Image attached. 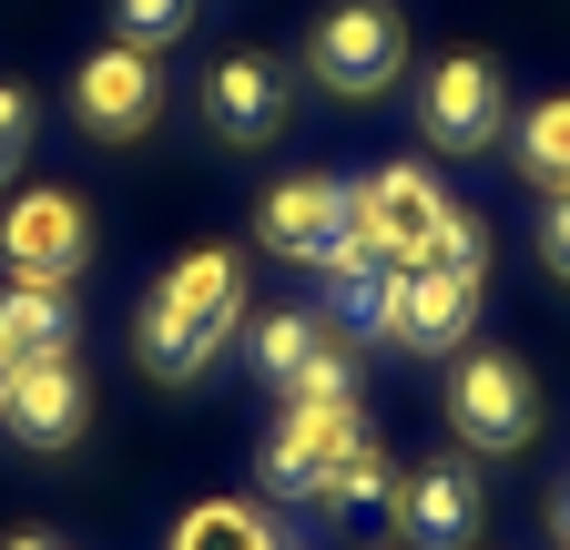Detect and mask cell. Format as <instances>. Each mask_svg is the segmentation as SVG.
<instances>
[{
	"label": "cell",
	"mask_w": 570,
	"mask_h": 550,
	"mask_svg": "<svg viewBox=\"0 0 570 550\" xmlns=\"http://www.w3.org/2000/svg\"><path fill=\"white\" fill-rule=\"evenodd\" d=\"M439 265H459V275H479V286H489V235H479L469 215H449V225H439Z\"/></svg>",
	"instance_id": "cell-23"
},
{
	"label": "cell",
	"mask_w": 570,
	"mask_h": 550,
	"mask_svg": "<svg viewBox=\"0 0 570 550\" xmlns=\"http://www.w3.org/2000/svg\"><path fill=\"white\" fill-rule=\"evenodd\" d=\"M540 265L570 286V194H550V204H540Z\"/></svg>",
	"instance_id": "cell-24"
},
{
	"label": "cell",
	"mask_w": 570,
	"mask_h": 550,
	"mask_svg": "<svg viewBox=\"0 0 570 550\" xmlns=\"http://www.w3.org/2000/svg\"><path fill=\"white\" fill-rule=\"evenodd\" d=\"M520 174L540 184V194H570V92H550V102H530L520 112Z\"/></svg>",
	"instance_id": "cell-17"
},
{
	"label": "cell",
	"mask_w": 570,
	"mask_h": 550,
	"mask_svg": "<svg viewBox=\"0 0 570 550\" xmlns=\"http://www.w3.org/2000/svg\"><path fill=\"white\" fill-rule=\"evenodd\" d=\"M499 122H510V82H499L489 51H439L417 72V132L439 154H489Z\"/></svg>",
	"instance_id": "cell-5"
},
{
	"label": "cell",
	"mask_w": 570,
	"mask_h": 550,
	"mask_svg": "<svg viewBox=\"0 0 570 550\" xmlns=\"http://www.w3.org/2000/svg\"><path fill=\"white\" fill-rule=\"evenodd\" d=\"M469 326H479V275H459L439 255L387 275V306H377V336H387V347H407V357H459Z\"/></svg>",
	"instance_id": "cell-4"
},
{
	"label": "cell",
	"mask_w": 570,
	"mask_h": 550,
	"mask_svg": "<svg viewBox=\"0 0 570 550\" xmlns=\"http://www.w3.org/2000/svg\"><path fill=\"white\" fill-rule=\"evenodd\" d=\"M346 439H367V419L356 407H285V419L265 429V500H326V469L346 459Z\"/></svg>",
	"instance_id": "cell-12"
},
{
	"label": "cell",
	"mask_w": 570,
	"mask_h": 550,
	"mask_svg": "<svg viewBox=\"0 0 570 550\" xmlns=\"http://www.w3.org/2000/svg\"><path fill=\"white\" fill-rule=\"evenodd\" d=\"M0 336H11L21 357H71V336H82L71 286H0Z\"/></svg>",
	"instance_id": "cell-15"
},
{
	"label": "cell",
	"mask_w": 570,
	"mask_h": 550,
	"mask_svg": "<svg viewBox=\"0 0 570 550\" xmlns=\"http://www.w3.org/2000/svg\"><path fill=\"white\" fill-rule=\"evenodd\" d=\"M550 540H560V550H570V490H560V500H550Z\"/></svg>",
	"instance_id": "cell-25"
},
{
	"label": "cell",
	"mask_w": 570,
	"mask_h": 550,
	"mask_svg": "<svg viewBox=\"0 0 570 550\" xmlns=\"http://www.w3.org/2000/svg\"><path fill=\"white\" fill-rule=\"evenodd\" d=\"M356 235V184H336V174H285L265 204H255V245L275 255V265H326L336 245Z\"/></svg>",
	"instance_id": "cell-8"
},
{
	"label": "cell",
	"mask_w": 570,
	"mask_h": 550,
	"mask_svg": "<svg viewBox=\"0 0 570 550\" xmlns=\"http://www.w3.org/2000/svg\"><path fill=\"white\" fill-rule=\"evenodd\" d=\"M11 377H21V347H11V336H0V397H11Z\"/></svg>",
	"instance_id": "cell-26"
},
{
	"label": "cell",
	"mask_w": 570,
	"mask_h": 550,
	"mask_svg": "<svg viewBox=\"0 0 570 550\" xmlns=\"http://www.w3.org/2000/svg\"><path fill=\"white\" fill-rule=\"evenodd\" d=\"M449 215H459V204H449V184L428 164H377L367 184H356V235H367L387 265H428Z\"/></svg>",
	"instance_id": "cell-6"
},
{
	"label": "cell",
	"mask_w": 570,
	"mask_h": 550,
	"mask_svg": "<svg viewBox=\"0 0 570 550\" xmlns=\"http://www.w3.org/2000/svg\"><path fill=\"white\" fill-rule=\"evenodd\" d=\"M204 122H214V144H275L285 132V112H296V82H285V61H265V51H225L204 72Z\"/></svg>",
	"instance_id": "cell-11"
},
{
	"label": "cell",
	"mask_w": 570,
	"mask_h": 550,
	"mask_svg": "<svg viewBox=\"0 0 570 550\" xmlns=\"http://www.w3.org/2000/svg\"><path fill=\"white\" fill-rule=\"evenodd\" d=\"M0 550H61V540H41V530H31V540H0Z\"/></svg>",
	"instance_id": "cell-27"
},
{
	"label": "cell",
	"mask_w": 570,
	"mask_h": 550,
	"mask_svg": "<svg viewBox=\"0 0 570 550\" xmlns=\"http://www.w3.org/2000/svg\"><path fill=\"white\" fill-rule=\"evenodd\" d=\"M92 255V215H82V194H21V204H0V265H11V286H71Z\"/></svg>",
	"instance_id": "cell-7"
},
{
	"label": "cell",
	"mask_w": 570,
	"mask_h": 550,
	"mask_svg": "<svg viewBox=\"0 0 570 550\" xmlns=\"http://www.w3.org/2000/svg\"><path fill=\"white\" fill-rule=\"evenodd\" d=\"M0 429H11L21 449H71L92 429V377L71 357H21L11 397H0Z\"/></svg>",
	"instance_id": "cell-13"
},
{
	"label": "cell",
	"mask_w": 570,
	"mask_h": 550,
	"mask_svg": "<svg viewBox=\"0 0 570 550\" xmlns=\"http://www.w3.org/2000/svg\"><path fill=\"white\" fill-rule=\"evenodd\" d=\"M387 520L407 530V550H469L479 520H489V490H479L469 459H428L387 490Z\"/></svg>",
	"instance_id": "cell-10"
},
{
	"label": "cell",
	"mask_w": 570,
	"mask_h": 550,
	"mask_svg": "<svg viewBox=\"0 0 570 550\" xmlns=\"http://www.w3.org/2000/svg\"><path fill=\"white\" fill-rule=\"evenodd\" d=\"M285 407H356V357H346V336H326V347L285 377Z\"/></svg>",
	"instance_id": "cell-20"
},
{
	"label": "cell",
	"mask_w": 570,
	"mask_h": 550,
	"mask_svg": "<svg viewBox=\"0 0 570 550\" xmlns=\"http://www.w3.org/2000/svg\"><path fill=\"white\" fill-rule=\"evenodd\" d=\"M235 326H245V245H194V255L164 265V286L142 296L132 357H142V377L184 387V377H204V357H225Z\"/></svg>",
	"instance_id": "cell-1"
},
{
	"label": "cell",
	"mask_w": 570,
	"mask_h": 550,
	"mask_svg": "<svg viewBox=\"0 0 570 550\" xmlns=\"http://www.w3.org/2000/svg\"><path fill=\"white\" fill-rule=\"evenodd\" d=\"M154 112H164V72H154V51L102 41V51L71 61V122H82L92 144H132Z\"/></svg>",
	"instance_id": "cell-9"
},
{
	"label": "cell",
	"mask_w": 570,
	"mask_h": 550,
	"mask_svg": "<svg viewBox=\"0 0 570 550\" xmlns=\"http://www.w3.org/2000/svg\"><path fill=\"white\" fill-rule=\"evenodd\" d=\"M306 72L346 102H367L407 72V21L387 11V0H336V11H316V41H306Z\"/></svg>",
	"instance_id": "cell-2"
},
{
	"label": "cell",
	"mask_w": 570,
	"mask_h": 550,
	"mask_svg": "<svg viewBox=\"0 0 570 550\" xmlns=\"http://www.w3.org/2000/svg\"><path fill=\"white\" fill-rule=\"evenodd\" d=\"M194 31V0H112V41L132 51H174Z\"/></svg>",
	"instance_id": "cell-21"
},
{
	"label": "cell",
	"mask_w": 570,
	"mask_h": 550,
	"mask_svg": "<svg viewBox=\"0 0 570 550\" xmlns=\"http://www.w3.org/2000/svg\"><path fill=\"white\" fill-rule=\"evenodd\" d=\"M326 336H336V326H326L316 306H275V316H255V377L285 387V377H296V367L326 347Z\"/></svg>",
	"instance_id": "cell-16"
},
{
	"label": "cell",
	"mask_w": 570,
	"mask_h": 550,
	"mask_svg": "<svg viewBox=\"0 0 570 550\" xmlns=\"http://www.w3.org/2000/svg\"><path fill=\"white\" fill-rule=\"evenodd\" d=\"M174 550H285V540H275L265 500H204V510H184Z\"/></svg>",
	"instance_id": "cell-18"
},
{
	"label": "cell",
	"mask_w": 570,
	"mask_h": 550,
	"mask_svg": "<svg viewBox=\"0 0 570 550\" xmlns=\"http://www.w3.org/2000/svg\"><path fill=\"white\" fill-rule=\"evenodd\" d=\"M316 275H326V326H367V336H377V306H387V275H397V265H387L367 235H346Z\"/></svg>",
	"instance_id": "cell-14"
},
{
	"label": "cell",
	"mask_w": 570,
	"mask_h": 550,
	"mask_svg": "<svg viewBox=\"0 0 570 550\" xmlns=\"http://www.w3.org/2000/svg\"><path fill=\"white\" fill-rule=\"evenodd\" d=\"M387 490H397V469H387V449H377V439H346V459L326 469V510H346V520H367V510H387Z\"/></svg>",
	"instance_id": "cell-19"
},
{
	"label": "cell",
	"mask_w": 570,
	"mask_h": 550,
	"mask_svg": "<svg viewBox=\"0 0 570 550\" xmlns=\"http://www.w3.org/2000/svg\"><path fill=\"white\" fill-rule=\"evenodd\" d=\"M449 439L459 449H489V459H510V449H530L540 439V387H530V367L520 357H459L449 367Z\"/></svg>",
	"instance_id": "cell-3"
},
{
	"label": "cell",
	"mask_w": 570,
	"mask_h": 550,
	"mask_svg": "<svg viewBox=\"0 0 570 550\" xmlns=\"http://www.w3.org/2000/svg\"><path fill=\"white\" fill-rule=\"evenodd\" d=\"M31 122H41V102H31L21 82H0V184L31 164Z\"/></svg>",
	"instance_id": "cell-22"
}]
</instances>
